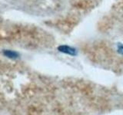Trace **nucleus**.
Masks as SVG:
<instances>
[{"label":"nucleus","mask_w":123,"mask_h":115,"mask_svg":"<svg viewBox=\"0 0 123 115\" xmlns=\"http://www.w3.org/2000/svg\"><path fill=\"white\" fill-rule=\"evenodd\" d=\"M58 49H59V51L60 52L67 54V55H72V56H75L77 55L76 49L72 47H70V46H68V45H61L58 48Z\"/></svg>","instance_id":"f257e3e1"},{"label":"nucleus","mask_w":123,"mask_h":115,"mask_svg":"<svg viewBox=\"0 0 123 115\" xmlns=\"http://www.w3.org/2000/svg\"><path fill=\"white\" fill-rule=\"evenodd\" d=\"M3 55L5 56H6L7 58H12V59L17 58L19 56V55L16 52L10 51V50H4Z\"/></svg>","instance_id":"f03ea898"},{"label":"nucleus","mask_w":123,"mask_h":115,"mask_svg":"<svg viewBox=\"0 0 123 115\" xmlns=\"http://www.w3.org/2000/svg\"><path fill=\"white\" fill-rule=\"evenodd\" d=\"M118 52L120 53L121 55H123V45L118 44Z\"/></svg>","instance_id":"7ed1b4c3"}]
</instances>
